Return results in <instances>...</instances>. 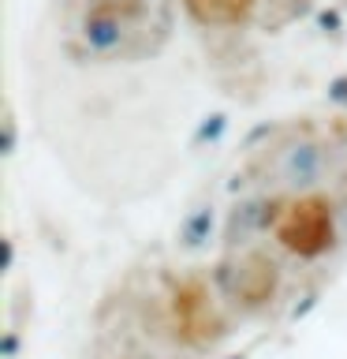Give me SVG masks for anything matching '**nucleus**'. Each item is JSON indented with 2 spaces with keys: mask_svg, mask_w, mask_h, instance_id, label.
Masks as SVG:
<instances>
[{
  "mask_svg": "<svg viewBox=\"0 0 347 359\" xmlns=\"http://www.w3.org/2000/svg\"><path fill=\"white\" fill-rule=\"evenodd\" d=\"M291 168L299 172V180L313 176V168H318V154H313V150H299L295 157H291Z\"/></svg>",
  "mask_w": 347,
  "mask_h": 359,
  "instance_id": "1",
  "label": "nucleus"
}]
</instances>
